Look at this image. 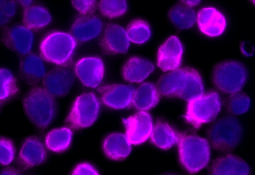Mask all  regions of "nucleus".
Here are the masks:
<instances>
[{"instance_id":"1","label":"nucleus","mask_w":255,"mask_h":175,"mask_svg":"<svg viewBox=\"0 0 255 175\" xmlns=\"http://www.w3.org/2000/svg\"><path fill=\"white\" fill-rule=\"evenodd\" d=\"M162 95L191 101L204 94L202 78L194 68H178L162 75L157 87Z\"/></svg>"},{"instance_id":"2","label":"nucleus","mask_w":255,"mask_h":175,"mask_svg":"<svg viewBox=\"0 0 255 175\" xmlns=\"http://www.w3.org/2000/svg\"><path fill=\"white\" fill-rule=\"evenodd\" d=\"M22 107L29 121L40 129L48 127L55 116L54 96L44 88L35 87L31 88L23 98Z\"/></svg>"},{"instance_id":"3","label":"nucleus","mask_w":255,"mask_h":175,"mask_svg":"<svg viewBox=\"0 0 255 175\" xmlns=\"http://www.w3.org/2000/svg\"><path fill=\"white\" fill-rule=\"evenodd\" d=\"M179 161L188 172L195 174L205 168L210 159L209 142L197 136H180L178 142Z\"/></svg>"},{"instance_id":"4","label":"nucleus","mask_w":255,"mask_h":175,"mask_svg":"<svg viewBox=\"0 0 255 175\" xmlns=\"http://www.w3.org/2000/svg\"><path fill=\"white\" fill-rule=\"evenodd\" d=\"M248 70L243 62L228 60L215 65L212 72V80L216 88L224 93L239 92L248 78Z\"/></svg>"},{"instance_id":"5","label":"nucleus","mask_w":255,"mask_h":175,"mask_svg":"<svg viewBox=\"0 0 255 175\" xmlns=\"http://www.w3.org/2000/svg\"><path fill=\"white\" fill-rule=\"evenodd\" d=\"M208 136L215 149L220 151H229L240 143L243 136V126L237 118L224 116L210 126Z\"/></svg>"},{"instance_id":"6","label":"nucleus","mask_w":255,"mask_h":175,"mask_svg":"<svg viewBox=\"0 0 255 175\" xmlns=\"http://www.w3.org/2000/svg\"><path fill=\"white\" fill-rule=\"evenodd\" d=\"M76 46V40L71 34L55 31L41 40L39 51L41 57L46 61L62 65L70 60Z\"/></svg>"},{"instance_id":"7","label":"nucleus","mask_w":255,"mask_h":175,"mask_svg":"<svg viewBox=\"0 0 255 175\" xmlns=\"http://www.w3.org/2000/svg\"><path fill=\"white\" fill-rule=\"evenodd\" d=\"M100 110V102L95 93H82L74 101L67 116L66 122L75 129L88 128L97 120Z\"/></svg>"},{"instance_id":"8","label":"nucleus","mask_w":255,"mask_h":175,"mask_svg":"<svg viewBox=\"0 0 255 175\" xmlns=\"http://www.w3.org/2000/svg\"><path fill=\"white\" fill-rule=\"evenodd\" d=\"M221 109L219 94L210 91L188 101L185 115L186 120L194 128L214 120Z\"/></svg>"},{"instance_id":"9","label":"nucleus","mask_w":255,"mask_h":175,"mask_svg":"<svg viewBox=\"0 0 255 175\" xmlns=\"http://www.w3.org/2000/svg\"><path fill=\"white\" fill-rule=\"evenodd\" d=\"M126 136L131 145H138L145 142L150 136L153 123L150 115L139 111L123 120Z\"/></svg>"},{"instance_id":"10","label":"nucleus","mask_w":255,"mask_h":175,"mask_svg":"<svg viewBox=\"0 0 255 175\" xmlns=\"http://www.w3.org/2000/svg\"><path fill=\"white\" fill-rule=\"evenodd\" d=\"M196 22L200 32L211 38L222 36L227 27L226 16L214 6H207L200 9L196 15Z\"/></svg>"},{"instance_id":"11","label":"nucleus","mask_w":255,"mask_h":175,"mask_svg":"<svg viewBox=\"0 0 255 175\" xmlns=\"http://www.w3.org/2000/svg\"><path fill=\"white\" fill-rule=\"evenodd\" d=\"M134 88L128 85L114 84L101 87L99 92L103 103L114 109H123L132 104Z\"/></svg>"},{"instance_id":"12","label":"nucleus","mask_w":255,"mask_h":175,"mask_svg":"<svg viewBox=\"0 0 255 175\" xmlns=\"http://www.w3.org/2000/svg\"><path fill=\"white\" fill-rule=\"evenodd\" d=\"M183 47L179 38L175 35L168 38L159 47L157 65L163 72L179 68L182 62Z\"/></svg>"},{"instance_id":"13","label":"nucleus","mask_w":255,"mask_h":175,"mask_svg":"<svg viewBox=\"0 0 255 175\" xmlns=\"http://www.w3.org/2000/svg\"><path fill=\"white\" fill-rule=\"evenodd\" d=\"M75 72L84 86L95 88L100 85L103 80L104 65L102 60L99 57H85L77 62Z\"/></svg>"},{"instance_id":"14","label":"nucleus","mask_w":255,"mask_h":175,"mask_svg":"<svg viewBox=\"0 0 255 175\" xmlns=\"http://www.w3.org/2000/svg\"><path fill=\"white\" fill-rule=\"evenodd\" d=\"M47 152L41 140L36 136H29L22 142L19 152L18 160L24 168L39 166L45 163Z\"/></svg>"},{"instance_id":"15","label":"nucleus","mask_w":255,"mask_h":175,"mask_svg":"<svg viewBox=\"0 0 255 175\" xmlns=\"http://www.w3.org/2000/svg\"><path fill=\"white\" fill-rule=\"evenodd\" d=\"M2 41L8 49L22 55L28 54L34 43V34L24 26L15 25L3 32Z\"/></svg>"},{"instance_id":"16","label":"nucleus","mask_w":255,"mask_h":175,"mask_svg":"<svg viewBox=\"0 0 255 175\" xmlns=\"http://www.w3.org/2000/svg\"><path fill=\"white\" fill-rule=\"evenodd\" d=\"M74 76L70 70L56 68L47 73L43 78L44 88L53 96L67 94L74 84Z\"/></svg>"},{"instance_id":"17","label":"nucleus","mask_w":255,"mask_h":175,"mask_svg":"<svg viewBox=\"0 0 255 175\" xmlns=\"http://www.w3.org/2000/svg\"><path fill=\"white\" fill-rule=\"evenodd\" d=\"M102 148L106 158L114 162L126 160L131 152V144L126 135L120 132H113L105 137Z\"/></svg>"},{"instance_id":"18","label":"nucleus","mask_w":255,"mask_h":175,"mask_svg":"<svg viewBox=\"0 0 255 175\" xmlns=\"http://www.w3.org/2000/svg\"><path fill=\"white\" fill-rule=\"evenodd\" d=\"M210 175H251V168L242 158L229 154L216 160Z\"/></svg>"},{"instance_id":"19","label":"nucleus","mask_w":255,"mask_h":175,"mask_svg":"<svg viewBox=\"0 0 255 175\" xmlns=\"http://www.w3.org/2000/svg\"><path fill=\"white\" fill-rule=\"evenodd\" d=\"M102 28V22L96 16L82 15L74 22L71 28V35L78 41L86 42L98 36Z\"/></svg>"},{"instance_id":"20","label":"nucleus","mask_w":255,"mask_h":175,"mask_svg":"<svg viewBox=\"0 0 255 175\" xmlns=\"http://www.w3.org/2000/svg\"><path fill=\"white\" fill-rule=\"evenodd\" d=\"M130 42L125 30L115 23L108 24L102 39V45L108 52L114 54L126 53Z\"/></svg>"},{"instance_id":"21","label":"nucleus","mask_w":255,"mask_h":175,"mask_svg":"<svg viewBox=\"0 0 255 175\" xmlns=\"http://www.w3.org/2000/svg\"><path fill=\"white\" fill-rule=\"evenodd\" d=\"M150 61L137 56L129 58L124 64L122 74L124 79L130 83H141L154 70Z\"/></svg>"},{"instance_id":"22","label":"nucleus","mask_w":255,"mask_h":175,"mask_svg":"<svg viewBox=\"0 0 255 175\" xmlns=\"http://www.w3.org/2000/svg\"><path fill=\"white\" fill-rule=\"evenodd\" d=\"M150 137L154 145L166 150L178 143L180 136L167 123L158 121L153 126Z\"/></svg>"},{"instance_id":"23","label":"nucleus","mask_w":255,"mask_h":175,"mask_svg":"<svg viewBox=\"0 0 255 175\" xmlns=\"http://www.w3.org/2000/svg\"><path fill=\"white\" fill-rule=\"evenodd\" d=\"M159 94L157 87L154 84L144 82L135 90L132 104L140 111L149 110L158 104Z\"/></svg>"},{"instance_id":"24","label":"nucleus","mask_w":255,"mask_h":175,"mask_svg":"<svg viewBox=\"0 0 255 175\" xmlns=\"http://www.w3.org/2000/svg\"><path fill=\"white\" fill-rule=\"evenodd\" d=\"M73 135V132L69 127H62L52 129L45 136V145L52 152L63 153L70 147Z\"/></svg>"},{"instance_id":"25","label":"nucleus","mask_w":255,"mask_h":175,"mask_svg":"<svg viewBox=\"0 0 255 175\" xmlns=\"http://www.w3.org/2000/svg\"><path fill=\"white\" fill-rule=\"evenodd\" d=\"M22 20L24 26L30 30H39L50 23L51 16L49 12L44 7L33 5L25 8Z\"/></svg>"},{"instance_id":"26","label":"nucleus","mask_w":255,"mask_h":175,"mask_svg":"<svg viewBox=\"0 0 255 175\" xmlns=\"http://www.w3.org/2000/svg\"><path fill=\"white\" fill-rule=\"evenodd\" d=\"M168 17L174 26L181 30L192 27L196 21L195 10L183 3L172 6L168 12Z\"/></svg>"},{"instance_id":"27","label":"nucleus","mask_w":255,"mask_h":175,"mask_svg":"<svg viewBox=\"0 0 255 175\" xmlns=\"http://www.w3.org/2000/svg\"><path fill=\"white\" fill-rule=\"evenodd\" d=\"M20 71L27 79L34 81L44 78L46 69L41 59L35 54L24 56L20 61Z\"/></svg>"},{"instance_id":"28","label":"nucleus","mask_w":255,"mask_h":175,"mask_svg":"<svg viewBox=\"0 0 255 175\" xmlns=\"http://www.w3.org/2000/svg\"><path fill=\"white\" fill-rule=\"evenodd\" d=\"M126 32L129 40L137 44L146 42L151 36L149 24L141 19L131 21L128 25Z\"/></svg>"},{"instance_id":"29","label":"nucleus","mask_w":255,"mask_h":175,"mask_svg":"<svg viewBox=\"0 0 255 175\" xmlns=\"http://www.w3.org/2000/svg\"><path fill=\"white\" fill-rule=\"evenodd\" d=\"M18 91L17 82L13 74L6 68H0V101L10 99Z\"/></svg>"},{"instance_id":"30","label":"nucleus","mask_w":255,"mask_h":175,"mask_svg":"<svg viewBox=\"0 0 255 175\" xmlns=\"http://www.w3.org/2000/svg\"><path fill=\"white\" fill-rule=\"evenodd\" d=\"M98 7L102 15L108 18H116L124 15L128 5L126 0H100Z\"/></svg>"},{"instance_id":"31","label":"nucleus","mask_w":255,"mask_h":175,"mask_svg":"<svg viewBox=\"0 0 255 175\" xmlns=\"http://www.w3.org/2000/svg\"><path fill=\"white\" fill-rule=\"evenodd\" d=\"M251 104L250 97L246 93L237 92L232 94L228 99V110L235 115H240L247 112Z\"/></svg>"},{"instance_id":"32","label":"nucleus","mask_w":255,"mask_h":175,"mask_svg":"<svg viewBox=\"0 0 255 175\" xmlns=\"http://www.w3.org/2000/svg\"><path fill=\"white\" fill-rule=\"evenodd\" d=\"M15 148L13 141L9 138L0 136V165L7 166L14 160Z\"/></svg>"},{"instance_id":"33","label":"nucleus","mask_w":255,"mask_h":175,"mask_svg":"<svg viewBox=\"0 0 255 175\" xmlns=\"http://www.w3.org/2000/svg\"><path fill=\"white\" fill-rule=\"evenodd\" d=\"M17 4L13 0H0V27L7 24L16 14Z\"/></svg>"},{"instance_id":"34","label":"nucleus","mask_w":255,"mask_h":175,"mask_svg":"<svg viewBox=\"0 0 255 175\" xmlns=\"http://www.w3.org/2000/svg\"><path fill=\"white\" fill-rule=\"evenodd\" d=\"M68 175H101L98 169L92 163L79 162L71 169Z\"/></svg>"},{"instance_id":"35","label":"nucleus","mask_w":255,"mask_h":175,"mask_svg":"<svg viewBox=\"0 0 255 175\" xmlns=\"http://www.w3.org/2000/svg\"><path fill=\"white\" fill-rule=\"evenodd\" d=\"M74 7L82 15L91 14L96 8V1L91 0H73Z\"/></svg>"},{"instance_id":"36","label":"nucleus","mask_w":255,"mask_h":175,"mask_svg":"<svg viewBox=\"0 0 255 175\" xmlns=\"http://www.w3.org/2000/svg\"><path fill=\"white\" fill-rule=\"evenodd\" d=\"M0 175H21L19 171L12 167H6L0 170Z\"/></svg>"},{"instance_id":"37","label":"nucleus","mask_w":255,"mask_h":175,"mask_svg":"<svg viewBox=\"0 0 255 175\" xmlns=\"http://www.w3.org/2000/svg\"><path fill=\"white\" fill-rule=\"evenodd\" d=\"M249 45L247 43H243L241 46L242 52L246 56H251L254 52L252 51L251 47L249 48Z\"/></svg>"},{"instance_id":"38","label":"nucleus","mask_w":255,"mask_h":175,"mask_svg":"<svg viewBox=\"0 0 255 175\" xmlns=\"http://www.w3.org/2000/svg\"><path fill=\"white\" fill-rule=\"evenodd\" d=\"M181 2L183 3H184V4L192 7V6H195L196 5H198L200 3L201 1H200V0H184V1H181Z\"/></svg>"},{"instance_id":"39","label":"nucleus","mask_w":255,"mask_h":175,"mask_svg":"<svg viewBox=\"0 0 255 175\" xmlns=\"http://www.w3.org/2000/svg\"><path fill=\"white\" fill-rule=\"evenodd\" d=\"M32 1L31 0H21L19 1V2L20 4L24 7L26 8L29 6L32 3Z\"/></svg>"},{"instance_id":"40","label":"nucleus","mask_w":255,"mask_h":175,"mask_svg":"<svg viewBox=\"0 0 255 175\" xmlns=\"http://www.w3.org/2000/svg\"></svg>"}]
</instances>
